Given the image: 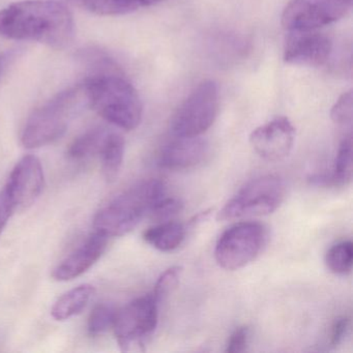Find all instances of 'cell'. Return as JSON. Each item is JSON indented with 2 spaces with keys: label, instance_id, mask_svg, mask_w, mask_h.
<instances>
[{
  "label": "cell",
  "instance_id": "cell-16",
  "mask_svg": "<svg viewBox=\"0 0 353 353\" xmlns=\"http://www.w3.org/2000/svg\"><path fill=\"white\" fill-rule=\"evenodd\" d=\"M185 227L174 221L160 222L144 232L143 239L148 245L161 252H171L183 243Z\"/></svg>",
  "mask_w": 353,
  "mask_h": 353
},
{
  "label": "cell",
  "instance_id": "cell-26",
  "mask_svg": "<svg viewBox=\"0 0 353 353\" xmlns=\"http://www.w3.org/2000/svg\"><path fill=\"white\" fill-rule=\"evenodd\" d=\"M250 330L248 326H239L231 334L227 343L226 352L241 353L247 350L249 344Z\"/></svg>",
  "mask_w": 353,
  "mask_h": 353
},
{
  "label": "cell",
  "instance_id": "cell-5",
  "mask_svg": "<svg viewBox=\"0 0 353 353\" xmlns=\"http://www.w3.org/2000/svg\"><path fill=\"white\" fill-rule=\"evenodd\" d=\"M285 183L276 175H263L245 183L219 212V221L272 214L282 204Z\"/></svg>",
  "mask_w": 353,
  "mask_h": 353
},
{
  "label": "cell",
  "instance_id": "cell-9",
  "mask_svg": "<svg viewBox=\"0 0 353 353\" xmlns=\"http://www.w3.org/2000/svg\"><path fill=\"white\" fill-rule=\"evenodd\" d=\"M353 0H291L281 17L289 32H307L330 26L350 13Z\"/></svg>",
  "mask_w": 353,
  "mask_h": 353
},
{
  "label": "cell",
  "instance_id": "cell-22",
  "mask_svg": "<svg viewBox=\"0 0 353 353\" xmlns=\"http://www.w3.org/2000/svg\"><path fill=\"white\" fill-rule=\"evenodd\" d=\"M117 311L111 305H96L88 318V332L90 334H103L108 328L112 327Z\"/></svg>",
  "mask_w": 353,
  "mask_h": 353
},
{
  "label": "cell",
  "instance_id": "cell-29",
  "mask_svg": "<svg viewBox=\"0 0 353 353\" xmlns=\"http://www.w3.org/2000/svg\"><path fill=\"white\" fill-rule=\"evenodd\" d=\"M3 61H5V59H3V57L0 55V75H1V72H3Z\"/></svg>",
  "mask_w": 353,
  "mask_h": 353
},
{
  "label": "cell",
  "instance_id": "cell-12",
  "mask_svg": "<svg viewBox=\"0 0 353 353\" xmlns=\"http://www.w3.org/2000/svg\"><path fill=\"white\" fill-rule=\"evenodd\" d=\"M295 139V129L287 117H276L252 132L250 142L264 160L278 162L286 158Z\"/></svg>",
  "mask_w": 353,
  "mask_h": 353
},
{
  "label": "cell",
  "instance_id": "cell-8",
  "mask_svg": "<svg viewBox=\"0 0 353 353\" xmlns=\"http://www.w3.org/2000/svg\"><path fill=\"white\" fill-rule=\"evenodd\" d=\"M159 303L150 293L137 297L117 312L112 327L121 350L142 346L154 334L159 321Z\"/></svg>",
  "mask_w": 353,
  "mask_h": 353
},
{
  "label": "cell",
  "instance_id": "cell-1",
  "mask_svg": "<svg viewBox=\"0 0 353 353\" xmlns=\"http://www.w3.org/2000/svg\"><path fill=\"white\" fill-rule=\"evenodd\" d=\"M75 34L73 14L54 0H24L0 11V36L55 49L69 46Z\"/></svg>",
  "mask_w": 353,
  "mask_h": 353
},
{
  "label": "cell",
  "instance_id": "cell-27",
  "mask_svg": "<svg viewBox=\"0 0 353 353\" xmlns=\"http://www.w3.org/2000/svg\"><path fill=\"white\" fill-rule=\"evenodd\" d=\"M351 320L350 318L343 316L336 319L330 330V346L336 347L344 342L345 339L348 336L350 332Z\"/></svg>",
  "mask_w": 353,
  "mask_h": 353
},
{
  "label": "cell",
  "instance_id": "cell-15",
  "mask_svg": "<svg viewBox=\"0 0 353 353\" xmlns=\"http://www.w3.org/2000/svg\"><path fill=\"white\" fill-rule=\"evenodd\" d=\"M352 179V136H345L339 145L332 173L312 176V183L316 185L344 187Z\"/></svg>",
  "mask_w": 353,
  "mask_h": 353
},
{
  "label": "cell",
  "instance_id": "cell-21",
  "mask_svg": "<svg viewBox=\"0 0 353 353\" xmlns=\"http://www.w3.org/2000/svg\"><path fill=\"white\" fill-rule=\"evenodd\" d=\"M326 265L336 274H349L353 266V243L351 241H341L332 245L325 256Z\"/></svg>",
  "mask_w": 353,
  "mask_h": 353
},
{
  "label": "cell",
  "instance_id": "cell-10",
  "mask_svg": "<svg viewBox=\"0 0 353 353\" xmlns=\"http://www.w3.org/2000/svg\"><path fill=\"white\" fill-rule=\"evenodd\" d=\"M44 187V171L41 161L26 156L17 163L10 175L5 192L13 212L26 210L36 202Z\"/></svg>",
  "mask_w": 353,
  "mask_h": 353
},
{
  "label": "cell",
  "instance_id": "cell-14",
  "mask_svg": "<svg viewBox=\"0 0 353 353\" xmlns=\"http://www.w3.org/2000/svg\"><path fill=\"white\" fill-rule=\"evenodd\" d=\"M108 237L94 232L81 247L63 260L53 272L57 281H70L88 272L106 250Z\"/></svg>",
  "mask_w": 353,
  "mask_h": 353
},
{
  "label": "cell",
  "instance_id": "cell-28",
  "mask_svg": "<svg viewBox=\"0 0 353 353\" xmlns=\"http://www.w3.org/2000/svg\"><path fill=\"white\" fill-rule=\"evenodd\" d=\"M12 212H13V208L8 199L7 194L5 191L0 192V234L7 225Z\"/></svg>",
  "mask_w": 353,
  "mask_h": 353
},
{
  "label": "cell",
  "instance_id": "cell-4",
  "mask_svg": "<svg viewBox=\"0 0 353 353\" xmlns=\"http://www.w3.org/2000/svg\"><path fill=\"white\" fill-rule=\"evenodd\" d=\"M82 99H85L82 86L68 88L36 109L22 132V144L26 148H39L59 139L79 109Z\"/></svg>",
  "mask_w": 353,
  "mask_h": 353
},
{
  "label": "cell",
  "instance_id": "cell-25",
  "mask_svg": "<svg viewBox=\"0 0 353 353\" xmlns=\"http://www.w3.org/2000/svg\"><path fill=\"white\" fill-rule=\"evenodd\" d=\"M183 204L177 198H161L150 210V216L157 222L170 221L183 210Z\"/></svg>",
  "mask_w": 353,
  "mask_h": 353
},
{
  "label": "cell",
  "instance_id": "cell-6",
  "mask_svg": "<svg viewBox=\"0 0 353 353\" xmlns=\"http://www.w3.org/2000/svg\"><path fill=\"white\" fill-rule=\"evenodd\" d=\"M219 88L212 80L202 81L171 117L169 129L174 137H199L218 117Z\"/></svg>",
  "mask_w": 353,
  "mask_h": 353
},
{
  "label": "cell",
  "instance_id": "cell-17",
  "mask_svg": "<svg viewBox=\"0 0 353 353\" xmlns=\"http://www.w3.org/2000/svg\"><path fill=\"white\" fill-rule=\"evenodd\" d=\"M94 291L92 285L83 284L65 293L53 305L51 310L52 317L63 321L81 313L94 294Z\"/></svg>",
  "mask_w": 353,
  "mask_h": 353
},
{
  "label": "cell",
  "instance_id": "cell-24",
  "mask_svg": "<svg viewBox=\"0 0 353 353\" xmlns=\"http://www.w3.org/2000/svg\"><path fill=\"white\" fill-rule=\"evenodd\" d=\"M353 117V97L352 92H345L336 101V104L330 111V117L332 121L336 125L341 128H347L351 129L352 125Z\"/></svg>",
  "mask_w": 353,
  "mask_h": 353
},
{
  "label": "cell",
  "instance_id": "cell-13",
  "mask_svg": "<svg viewBox=\"0 0 353 353\" xmlns=\"http://www.w3.org/2000/svg\"><path fill=\"white\" fill-rule=\"evenodd\" d=\"M208 154L210 145L202 138L175 137L161 150L159 165L167 170H188L202 164Z\"/></svg>",
  "mask_w": 353,
  "mask_h": 353
},
{
  "label": "cell",
  "instance_id": "cell-7",
  "mask_svg": "<svg viewBox=\"0 0 353 353\" xmlns=\"http://www.w3.org/2000/svg\"><path fill=\"white\" fill-rule=\"evenodd\" d=\"M268 231L257 222H241L227 229L216 241L214 258L221 268L236 270L251 263L265 245Z\"/></svg>",
  "mask_w": 353,
  "mask_h": 353
},
{
  "label": "cell",
  "instance_id": "cell-23",
  "mask_svg": "<svg viewBox=\"0 0 353 353\" xmlns=\"http://www.w3.org/2000/svg\"><path fill=\"white\" fill-rule=\"evenodd\" d=\"M181 272H183V268L181 266H172L161 274L154 285V292H152V295L159 303L166 299L176 289L179 284Z\"/></svg>",
  "mask_w": 353,
  "mask_h": 353
},
{
  "label": "cell",
  "instance_id": "cell-20",
  "mask_svg": "<svg viewBox=\"0 0 353 353\" xmlns=\"http://www.w3.org/2000/svg\"><path fill=\"white\" fill-rule=\"evenodd\" d=\"M108 133V130L105 128L97 127L88 130L72 142L68 150V156L77 161L92 158L96 154L99 156Z\"/></svg>",
  "mask_w": 353,
  "mask_h": 353
},
{
  "label": "cell",
  "instance_id": "cell-2",
  "mask_svg": "<svg viewBox=\"0 0 353 353\" xmlns=\"http://www.w3.org/2000/svg\"><path fill=\"white\" fill-rule=\"evenodd\" d=\"M112 68L100 70L86 78L82 85L84 96L88 105L105 121L132 131L141 123V99L131 82Z\"/></svg>",
  "mask_w": 353,
  "mask_h": 353
},
{
  "label": "cell",
  "instance_id": "cell-3",
  "mask_svg": "<svg viewBox=\"0 0 353 353\" xmlns=\"http://www.w3.org/2000/svg\"><path fill=\"white\" fill-rule=\"evenodd\" d=\"M165 185L158 179L142 181L112 200L94 216L96 232L108 237L123 236L150 214L165 196Z\"/></svg>",
  "mask_w": 353,
  "mask_h": 353
},
{
  "label": "cell",
  "instance_id": "cell-18",
  "mask_svg": "<svg viewBox=\"0 0 353 353\" xmlns=\"http://www.w3.org/2000/svg\"><path fill=\"white\" fill-rule=\"evenodd\" d=\"M88 11L100 16H121L152 7L164 0H75Z\"/></svg>",
  "mask_w": 353,
  "mask_h": 353
},
{
  "label": "cell",
  "instance_id": "cell-11",
  "mask_svg": "<svg viewBox=\"0 0 353 353\" xmlns=\"http://www.w3.org/2000/svg\"><path fill=\"white\" fill-rule=\"evenodd\" d=\"M290 32L285 43V63L318 68L330 61L332 53V42L330 37L316 30Z\"/></svg>",
  "mask_w": 353,
  "mask_h": 353
},
{
  "label": "cell",
  "instance_id": "cell-19",
  "mask_svg": "<svg viewBox=\"0 0 353 353\" xmlns=\"http://www.w3.org/2000/svg\"><path fill=\"white\" fill-rule=\"evenodd\" d=\"M99 156L102 163L103 174L107 181H114L121 171L125 157V139L123 136L109 131Z\"/></svg>",
  "mask_w": 353,
  "mask_h": 353
}]
</instances>
